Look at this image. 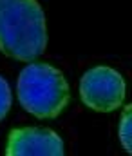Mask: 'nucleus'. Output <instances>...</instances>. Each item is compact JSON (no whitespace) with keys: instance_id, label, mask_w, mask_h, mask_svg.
Instances as JSON below:
<instances>
[{"instance_id":"nucleus-1","label":"nucleus","mask_w":132,"mask_h":156,"mask_svg":"<svg viewBox=\"0 0 132 156\" xmlns=\"http://www.w3.org/2000/svg\"><path fill=\"white\" fill-rule=\"evenodd\" d=\"M47 47L45 13L36 0H0V51L20 62L36 60Z\"/></svg>"},{"instance_id":"nucleus-2","label":"nucleus","mask_w":132,"mask_h":156,"mask_svg":"<svg viewBox=\"0 0 132 156\" xmlns=\"http://www.w3.org/2000/svg\"><path fill=\"white\" fill-rule=\"evenodd\" d=\"M16 94L20 105L40 120L62 115L71 100V91L60 69L33 62L25 66L16 80Z\"/></svg>"},{"instance_id":"nucleus-3","label":"nucleus","mask_w":132,"mask_h":156,"mask_svg":"<svg viewBox=\"0 0 132 156\" xmlns=\"http://www.w3.org/2000/svg\"><path fill=\"white\" fill-rule=\"evenodd\" d=\"M80 98L92 111L110 113L125 100V80L112 67L96 66L80 80Z\"/></svg>"},{"instance_id":"nucleus-4","label":"nucleus","mask_w":132,"mask_h":156,"mask_svg":"<svg viewBox=\"0 0 132 156\" xmlns=\"http://www.w3.org/2000/svg\"><path fill=\"white\" fill-rule=\"evenodd\" d=\"M7 156H62L63 142L60 134L45 127L13 129L5 144Z\"/></svg>"},{"instance_id":"nucleus-5","label":"nucleus","mask_w":132,"mask_h":156,"mask_svg":"<svg viewBox=\"0 0 132 156\" xmlns=\"http://www.w3.org/2000/svg\"><path fill=\"white\" fill-rule=\"evenodd\" d=\"M130 113L132 107L130 105H125L123 109V115L120 120V127H118V136H120V142L123 145V149L127 153H132V145H130V138H132V123H130Z\"/></svg>"},{"instance_id":"nucleus-6","label":"nucleus","mask_w":132,"mask_h":156,"mask_svg":"<svg viewBox=\"0 0 132 156\" xmlns=\"http://www.w3.org/2000/svg\"><path fill=\"white\" fill-rule=\"evenodd\" d=\"M11 109V89L4 76H0V122L7 116Z\"/></svg>"}]
</instances>
